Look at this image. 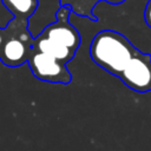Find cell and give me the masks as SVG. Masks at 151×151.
<instances>
[{
	"mask_svg": "<svg viewBox=\"0 0 151 151\" xmlns=\"http://www.w3.org/2000/svg\"><path fill=\"white\" fill-rule=\"evenodd\" d=\"M144 19L146 25L151 28V0L147 1L146 6H145V11H144Z\"/></svg>",
	"mask_w": 151,
	"mask_h": 151,
	"instance_id": "ba28073f",
	"label": "cell"
},
{
	"mask_svg": "<svg viewBox=\"0 0 151 151\" xmlns=\"http://www.w3.org/2000/svg\"><path fill=\"white\" fill-rule=\"evenodd\" d=\"M1 4L13 15V19L22 22H27L38 7L37 0H1Z\"/></svg>",
	"mask_w": 151,
	"mask_h": 151,
	"instance_id": "52a82bcc",
	"label": "cell"
},
{
	"mask_svg": "<svg viewBox=\"0 0 151 151\" xmlns=\"http://www.w3.org/2000/svg\"><path fill=\"white\" fill-rule=\"evenodd\" d=\"M27 63L33 76L41 81L67 85L72 80V74L66 65L44 53L31 50Z\"/></svg>",
	"mask_w": 151,
	"mask_h": 151,
	"instance_id": "277c9868",
	"label": "cell"
},
{
	"mask_svg": "<svg viewBox=\"0 0 151 151\" xmlns=\"http://www.w3.org/2000/svg\"><path fill=\"white\" fill-rule=\"evenodd\" d=\"M71 13V5H63L55 14V21L33 39L31 50L44 53L64 65L71 61L81 40L78 29L70 22Z\"/></svg>",
	"mask_w": 151,
	"mask_h": 151,
	"instance_id": "6da1fadb",
	"label": "cell"
},
{
	"mask_svg": "<svg viewBox=\"0 0 151 151\" xmlns=\"http://www.w3.org/2000/svg\"><path fill=\"white\" fill-rule=\"evenodd\" d=\"M138 53L139 50L124 34L113 29L98 32L90 44L91 59L117 78L132 64Z\"/></svg>",
	"mask_w": 151,
	"mask_h": 151,
	"instance_id": "7a4b0ae2",
	"label": "cell"
},
{
	"mask_svg": "<svg viewBox=\"0 0 151 151\" xmlns=\"http://www.w3.org/2000/svg\"><path fill=\"white\" fill-rule=\"evenodd\" d=\"M107 1H110V2H112V4H118V2H122V1H124V0H107Z\"/></svg>",
	"mask_w": 151,
	"mask_h": 151,
	"instance_id": "30bf717a",
	"label": "cell"
},
{
	"mask_svg": "<svg viewBox=\"0 0 151 151\" xmlns=\"http://www.w3.org/2000/svg\"><path fill=\"white\" fill-rule=\"evenodd\" d=\"M38 7L27 20V29L34 39L46 26L55 21V14L61 7V0H37Z\"/></svg>",
	"mask_w": 151,
	"mask_h": 151,
	"instance_id": "8992f818",
	"label": "cell"
},
{
	"mask_svg": "<svg viewBox=\"0 0 151 151\" xmlns=\"http://www.w3.org/2000/svg\"><path fill=\"white\" fill-rule=\"evenodd\" d=\"M119 79L136 92L146 93L151 91V54L139 52Z\"/></svg>",
	"mask_w": 151,
	"mask_h": 151,
	"instance_id": "5b68a950",
	"label": "cell"
},
{
	"mask_svg": "<svg viewBox=\"0 0 151 151\" xmlns=\"http://www.w3.org/2000/svg\"><path fill=\"white\" fill-rule=\"evenodd\" d=\"M5 28L7 34L0 47V60L8 67L21 66L27 63L33 42L27 22L12 19Z\"/></svg>",
	"mask_w": 151,
	"mask_h": 151,
	"instance_id": "3957f363",
	"label": "cell"
},
{
	"mask_svg": "<svg viewBox=\"0 0 151 151\" xmlns=\"http://www.w3.org/2000/svg\"><path fill=\"white\" fill-rule=\"evenodd\" d=\"M6 34H7L6 28H0V47H1V45L5 40V38H6Z\"/></svg>",
	"mask_w": 151,
	"mask_h": 151,
	"instance_id": "9c48e42d",
	"label": "cell"
}]
</instances>
